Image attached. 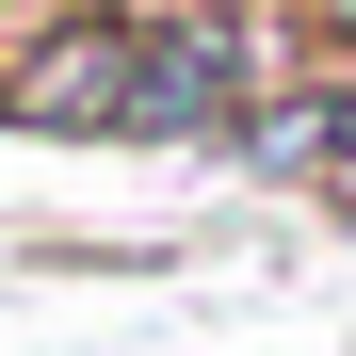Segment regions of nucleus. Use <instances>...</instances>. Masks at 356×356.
Returning a JSON list of instances; mask_svg holds the SVG:
<instances>
[{
    "label": "nucleus",
    "instance_id": "nucleus-1",
    "mask_svg": "<svg viewBox=\"0 0 356 356\" xmlns=\"http://www.w3.org/2000/svg\"><path fill=\"white\" fill-rule=\"evenodd\" d=\"M243 97H275L259 81V17H146V65H130V113L113 130L130 146H227Z\"/></svg>",
    "mask_w": 356,
    "mask_h": 356
},
{
    "label": "nucleus",
    "instance_id": "nucleus-2",
    "mask_svg": "<svg viewBox=\"0 0 356 356\" xmlns=\"http://www.w3.org/2000/svg\"><path fill=\"white\" fill-rule=\"evenodd\" d=\"M130 65H146V17H65L17 81H0V113H17V130H113V113H130Z\"/></svg>",
    "mask_w": 356,
    "mask_h": 356
},
{
    "label": "nucleus",
    "instance_id": "nucleus-3",
    "mask_svg": "<svg viewBox=\"0 0 356 356\" xmlns=\"http://www.w3.org/2000/svg\"><path fill=\"white\" fill-rule=\"evenodd\" d=\"M291 33H308L324 65H340V49H356V0H291Z\"/></svg>",
    "mask_w": 356,
    "mask_h": 356
}]
</instances>
